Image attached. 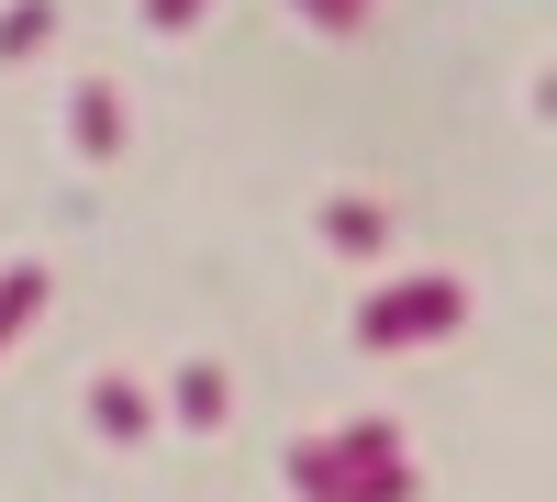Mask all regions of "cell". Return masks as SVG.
I'll list each match as a JSON object with an SVG mask.
<instances>
[{"label":"cell","mask_w":557,"mask_h":502,"mask_svg":"<svg viewBox=\"0 0 557 502\" xmlns=\"http://www.w3.org/2000/svg\"><path fill=\"white\" fill-rule=\"evenodd\" d=\"M301 12H312L323 34H357V23H368V0H301Z\"/></svg>","instance_id":"9"},{"label":"cell","mask_w":557,"mask_h":502,"mask_svg":"<svg viewBox=\"0 0 557 502\" xmlns=\"http://www.w3.org/2000/svg\"><path fill=\"white\" fill-rule=\"evenodd\" d=\"M290 480L301 502H412V458H401V425H346V436H312L290 446Z\"/></svg>","instance_id":"1"},{"label":"cell","mask_w":557,"mask_h":502,"mask_svg":"<svg viewBox=\"0 0 557 502\" xmlns=\"http://www.w3.org/2000/svg\"><path fill=\"white\" fill-rule=\"evenodd\" d=\"M67 123H78V146H89V157H112V146H123V101H112V78H78Z\"/></svg>","instance_id":"5"},{"label":"cell","mask_w":557,"mask_h":502,"mask_svg":"<svg viewBox=\"0 0 557 502\" xmlns=\"http://www.w3.org/2000/svg\"><path fill=\"white\" fill-rule=\"evenodd\" d=\"M201 12H212V0H146V23H157V34H190Z\"/></svg>","instance_id":"10"},{"label":"cell","mask_w":557,"mask_h":502,"mask_svg":"<svg viewBox=\"0 0 557 502\" xmlns=\"http://www.w3.org/2000/svg\"><path fill=\"white\" fill-rule=\"evenodd\" d=\"M45 34H57V12H45V0H12V12H0V57H34Z\"/></svg>","instance_id":"8"},{"label":"cell","mask_w":557,"mask_h":502,"mask_svg":"<svg viewBox=\"0 0 557 502\" xmlns=\"http://www.w3.org/2000/svg\"><path fill=\"white\" fill-rule=\"evenodd\" d=\"M89 425H101L112 446H134V436L157 425V402H146V380H123V369H112V380H89Z\"/></svg>","instance_id":"3"},{"label":"cell","mask_w":557,"mask_h":502,"mask_svg":"<svg viewBox=\"0 0 557 502\" xmlns=\"http://www.w3.org/2000/svg\"><path fill=\"white\" fill-rule=\"evenodd\" d=\"M323 235H335L346 257H380V235H391V212H380V201H335V212H323Z\"/></svg>","instance_id":"6"},{"label":"cell","mask_w":557,"mask_h":502,"mask_svg":"<svg viewBox=\"0 0 557 502\" xmlns=\"http://www.w3.org/2000/svg\"><path fill=\"white\" fill-rule=\"evenodd\" d=\"M168 402H178V425H201V436H212L223 414H235V380H223L212 357H190V369H178V391H168Z\"/></svg>","instance_id":"4"},{"label":"cell","mask_w":557,"mask_h":502,"mask_svg":"<svg viewBox=\"0 0 557 502\" xmlns=\"http://www.w3.org/2000/svg\"><path fill=\"white\" fill-rule=\"evenodd\" d=\"M457 313H469V291L446 268H424V280H391L380 302H357V346H435L457 335Z\"/></svg>","instance_id":"2"},{"label":"cell","mask_w":557,"mask_h":502,"mask_svg":"<svg viewBox=\"0 0 557 502\" xmlns=\"http://www.w3.org/2000/svg\"><path fill=\"white\" fill-rule=\"evenodd\" d=\"M34 302H45V268H0V346L34 325Z\"/></svg>","instance_id":"7"}]
</instances>
